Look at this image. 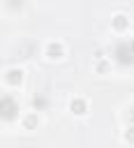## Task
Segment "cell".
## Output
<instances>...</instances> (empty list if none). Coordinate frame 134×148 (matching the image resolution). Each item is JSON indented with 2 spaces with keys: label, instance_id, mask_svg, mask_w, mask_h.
Here are the masks:
<instances>
[{
  "label": "cell",
  "instance_id": "cell-3",
  "mask_svg": "<svg viewBox=\"0 0 134 148\" xmlns=\"http://www.w3.org/2000/svg\"><path fill=\"white\" fill-rule=\"evenodd\" d=\"M69 109H72V113H74V116H83V113L88 111V102H85V99H81V97H76V99H72Z\"/></svg>",
  "mask_w": 134,
  "mask_h": 148
},
{
  "label": "cell",
  "instance_id": "cell-4",
  "mask_svg": "<svg viewBox=\"0 0 134 148\" xmlns=\"http://www.w3.org/2000/svg\"><path fill=\"white\" fill-rule=\"evenodd\" d=\"M21 79H23L21 69H9V72H7V83H12V86H18V83H21Z\"/></svg>",
  "mask_w": 134,
  "mask_h": 148
},
{
  "label": "cell",
  "instance_id": "cell-8",
  "mask_svg": "<svg viewBox=\"0 0 134 148\" xmlns=\"http://www.w3.org/2000/svg\"><path fill=\"white\" fill-rule=\"evenodd\" d=\"M23 125H25L28 130H32V127L37 125V116H35V113H28V116H25V120H23Z\"/></svg>",
  "mask_w": 134,
  "mask_h": 148
},
{
  "label": "cell",
  "instance_id": "cell-6",
  "mask_svg": "<svg viewBox=\"0 0 134 148\" xmlns=\"http://www.w3.org/2000/svg\"><path fill=\"white\" fill-rule=\"evenodd\" d=\"M127 25V16L125 14H113V28L116 30H125Z\"/></svg>",
  "mask_w": 134,
  "mask_h": 148
},
{
  "label": "cell",
  "instance_id": "cell-5",
  "mask_svg": "<svg viewBox=\"0 0 134 148\" xmlns=\"http://www.w3.org/2000/svg\"><path fill=\"white\" fill-rule=\"evenodd\" d=\"M46 53H49L51 58H60V56H62V46H60L58 42H51V44L46 46Z\"/></svg>",
  "mask_w": 134,
  "mask_h": 148
},
{
  "label": "cell",
  "instance_id": "cell-1",
  "mask_svg": "<svg viewBox=\"0 0 134 148\" xmlns=\"http://www.w3.org/2000/svg\"><path fill=\"white\" fill-rule=\"evenodd\" d=\"M113 60L122 67H132L134 65V49L129 44V39H120L113 44Z\"/></svg>",
  "mask_w": 134,
  "mask_h": 148
},
{
  "label": "cell",
  "instance_id": "cell-11",
  "mask_svg": "<svg viewBox=\"0 0 134 148\" xmlns=\"http://www.w3.org/2000/svg\"><path fill=\"white\" fill-rule=\"evenodd\" d=\"M127 118H129V125H132V127H134V106H132V109H129V113H127Z\"/></svg>",
  "mask_w": 134,
  "mask_h": 148
},
{
  "label": "cell",
  "instance_id": "cell-7",
  "mask_svg": "<svg viewBox=\"0 0 134 148\" xmlns=\"http://www.w3.org/2000/svg\"><path fill=\"white\" fill-rule=\"evenodd\" d=\"M32 106H35V111H39V109L49 106V99H44L42 95H35V99H32Z\"/></svg>",
  "mask_w": 134,
  "mask_h": 148
},
{
  "label": "cell",
  "instance_id": "cell-10",
  "mask_svg": "<svg viewBox=\"0 0 134 148\" xmlns=\"http://www.w3.org/2000/svg\"><path fill=\"white\" fill-rule=\"evenodd\" d=\"M106 69H109L106 62H97V72H106Z\"/></svg>",
  "mask_w": 134,
  "mask_h": 148
},
{
  "label": "cell",
  "instance_id": "cell-9",
  "mask_svg": "<svg viewBox=\"0 0 134 148\" xmlns=\"http://www.w3.org/2000/svg\"><path fill=\"white\" fill-rule=\"evenodd\" d=\"M125 139H127L129 143H134V127H132V125H129V130L125 132Z\"/></svg>",
  "mask_w": 134,
  "mask_h": 148
},
{
  "label": "cell",
  "instance_id": "cell-2",
  "mask_svg": "<svg viewBox=\"0 0 134 148\" xmlns=\"http://www.w3.org/2000/svg\"><path fill=\"white\" fill-rule=\"evenodd\" d=\"M0 116H2V120L5 123H9V120H14L16 116H18V102L12 97V95H2V99H0Z\"/></svg>",
  "mask_w": 134,
  "mask_h": 148
},
{
  "label": "cell",
  "instance_id": "cell-12",
  "mask_svg": "<svg viewBox=\"0 0 134 148\" xmlns=\"http://www.w3.org/2000/svg\"><path fill=\"white\" fill-rule=\"evenodd\" d=\"M129 44H132V49H134V37H132V39H129Z\"/></svg>",
  "mask_w": 134,
  "mask_h": 148
}]
</instances>
